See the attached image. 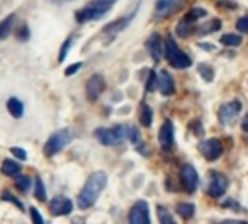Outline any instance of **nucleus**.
<instances>
[{"instance_id":"nucleus-20","label":"nucleus","mask_w":248,"mask_h":224,"mask_svg":"<svg viewBox=\"0 0 248 224\" xmlns=\"http://www.w3.org/2000/svg\"><path fill=\"white\" fill-rule=\"evenodd\" d=\"M7 111L10 112L13 118L19 120L23 115V103L17 98H10L7 101Z\"/></svg>"},{"instance_id":"nucleus-14","label":"nucleus","mask_w":248,"mask_h":224,"mask_svg":"<svg viewBox=\"0 0 248 224\" xmlns=\"http://www.w3.org/2000/svg\"><path fill=\"white\" fill-rule=\"evenodd\" d=\"M183 6L179 0H158L155 4V15L157 17H169L177 10H180Z\"/></svg>"},{"instance_id":"nucleus-35","label":"nucleus","mask_w":248,"mask_h":224,"mask_svg":"<svg viewBox=\"0 0 248 224\" xmlns=\"http://www.w3.org/2000/svg\"><path fill=\"white\" fill-rule=\"evenodd\" d=\"M237 29L243 34H248V16H244L241 19H238L237 22Z\"/></svg>"},{"instance_id":"nucleus-6","label":"nucleus","mask_w":248,"mask_h":224,"mask_svg":"<svg viewBox=\"0 0 248 224\" xmlns=\"http://www.w3.org/2000/svg\"><path fill=\"white\" fill-rule=\"evenodd\" d=\"M180 182H182V187L185 188V191L187 194H193L198 188V184H199V176H198V172L196 169L186 163L182 166L180 169Z\"/></svg>"},{"instance_id":"nucleus-31","label":"nucleus","mask_w":248,"mask_h":224,"mask_svg":"<svg viewBox=\"0 0 248 224\" xmlns=\"http://www.w3.org/2000/svg\"><path fill=\"white\" fill-rule=\"evenodd\" d=\"M126 136H128V138H129L134 144H140V143H141L140 131H138L135 127H129V128H128V131H126Z\"/></svg>"},{"instance_id":"nucleus-26","label":"nucleus","mask_w":248,"mask_h":224,"mask_svg":"<svg viewBox=\"0 0 248 224\" xmlns=\"http://www.w3.org/2000/svg\"><path fill=\"white\" fill-rule=\"evenodd\" d=\"M157 211H158V222L161 224H173L176 223V220L173 219V216L169 213V210L167 208H164V207H158L157 208Z\"/></svg>"},{"instance_id":"nucleus-32","label":"nucleus","mask_w":248,"mask_h":224,"mask_svg":"<svg viewBox=\"0 0 248 224\" xmlns=\"http://www.w3.org/2000/svg\"><path fill=\"white\" fill-rule=\"evenodd\" d=\"M157 86H158V77H157L155 71H151L150 73V77L147 80V90L148 92H154Z\"/></svg>"},{"instance_id":"nucleus-19","label":"nucleus","mask_w":248,"mask_h":224,"mask_svg":"<svg viewBox=\"0 0 248 224\" xmlns=\"http://www.w3.org/2000/svg\"><path fill=\"white\" fill-rule=\"evenodd\" d=\"M20 171H22V168L10 159H6L1 163V173L6 176H17V175H20Z\"/></svg>"},{"instance_id":"nucleus-4","label":"nucleus","mask_w":248,"mask_h":224,"mask_svg":"<svg viewBox=\"0 0 248 224\" xmlns=\"http://www.w3.org/2000/svg\"><path fill=\"white\" fill-rule=\"evenodd\" d=\"M73 138H74V134L70 128H62L54 133L44 146V155L46 157H52L54 155L60 153L67 144H70Z\"/></svg>"},{"instance_id":"nucleus-8","label":"nucleus","mask_w":248,"mask_h":224,"mask_svg":"<svg viewBox=\"0 0 248 224\" xmlns=\"http://www.w3.org/2000/svg\"><path fill=\"white\" fill-rule=\"evenodd\" d=\"M241 108H243V106H241V102H240V101H231V102L222 105L221 109H219V112H218L219 122H221L222 125H230V124H232V122L237 120V117L240 115Z\"/></svg>"},{"instance_id":"nucleus-36","label":"nucleus","mask_w":248,"mask_h":224,"mask_svg":"<svg viewBox=\"0 0 248 224\" xmlns=\"http://www.w3.org/2000/svg\"><path fill=\"white\" fill-rule=\"evenodd\" d=\"M10 153L15 155V156H16L17 159H20V160H26V157H28V156H26V152H25L23 149H19V147H12V149H10Z\"/></svg>"},{"instance_id":"nucleus-17","label":"nucleus","mask_w":248,"mask_h":224,"mask_svg":"<svg viewBox=\"0 0 248 224\" xmlns=\"http://www.w3.org/2000/svg\"><path fill=\"white\" fill-rule=\"evenodd\" d=\"M134 16H135V13H131V15H129V16H126V17H121V19H118V20H115V22H112V23L106 25V28L103 29V32H105V34L115 35V34H118V32L124 31V29L129 25V22L134 19Z\"/></svg>"},{"instance_id":"nucleus-7","label":"nucleus","mask_w":248,"mask_h":224,"mask_svg":"<svg viewBox=\"0 0 248 224\" xmlns=\"http://www.w3.org/2000/svg\"><path fill=\"white\" fill-rule=\"evenodd\" d=\"M199 150L206 160L214 162V160H218L221 155L224 153V146L219 138H209L199 144Z\"/></svg>"},{"instance_id":"nucleus-29","label":"nucleus","mask_w":248,"mask_h":224,"mask_svg":"<svg viewBox=\"0 0 248 224\" xmlns=\"http://www.w3.org/2000/svg\"><path fill=\"white\" fill-rule=\"evenodd\" d=\"M33 194H35V197H36V200H39V201H46V192H45V187H44V184H42V181L41 179H36V182H35V190H33Z\"/></svg>"},{"instance_id":"nucleus-22","label":"nucleus","mask_w":248,"mask_h":224,"mask_svg":"<svg viewBox=\"0 0 248 224\" xmlns=\"http://www.w3.org/2000/svg\"><path fill=\"white\" fill-rule=\"evenodd\" d=\"M176 211L179 213L180 217L187 220V219H192L195 216V206L193 204H187V203H182V204H177Z\"/></svg>"},{"instance_id":"nucleus-21","label":"nucleus","mask_w":248,"mask_h":224,"mask_svg":"<svg viewBox=\"0 0 248 224\" xmlns=\"http://www.w3.org/2000/svg\"><path fill=\"white\" fill-rule=\"evenodd\" d=\"M13 22H15V16H13V15L7 16L6 19H3V20L0 22V41H3L4 38H7V35L12 32Z\"/></svg>"},{"instance_id":"nucleus-27","label":"nucleus","mask_w":248,"mask_h":224,"mask_svg":"<svg viewBox=\"0 0 248 224\" xmlns=\"http://www.w3.org/2000/svg\"><path fill=\"white\" fill-rule=\"evenodd\" d=\"M208 13H206V10L205 9H202V7H195V9H192L185 17L187 19V20H190V22H196L198 19H201V17H203V16H206Z\"/></svg>"},{"instance_id":"nucleus-15","label":"nucleus","mask_w":248,"mask_h":224,"mask_svg":"<svg viewBox=\"0 0 248 224\" xmlns=\"http://www.w3.org/2000/svg\"><path fill=\"white\" fill-rule=\"evenodd\" d=\"M147 50L150 52V55L153 57V60L155 63H158L163 57V52H164V48H163V42H161V38L158 34H153L147 42Z\"/></svg>"},{"instance_id":"nucleus-5","label":"nucleus","mask_w":248,"mask_h":224,"mask_svg":"<svg viewBox=\"0 0 248 224\" xmlns=\"http://www.w3.org/2000/svg\"><path fill=\"white\" fill-rule=\"evenodd\" d=\"M94 134L103 146H118L126 137V131L122 125H115L112 128H97Z\"/></svg>"},{"instance_id":"nucleus-9","label":"nucleus","mask_w":248,"mask_h":224,"mask_svg":"<svg viewBox=\"0 0 248 224\" xmlns=\"http://www.w3.org/2000/svg\"><path fill=\"white\" fill-rule=\"evenodd\" d=\"M106 89V80L102 74H93L86 85V95L87 99L94 102L99 99V96L105 92Z\"/></svg>"},{"instance_id":"nucleus-23","label":"nucleus","mask_w":248,"mask_h":224,"mask_svg":"<svg viewBox=\"0 0 248 224\" xmlns=\"http://www.w3.org/2000/svg\"><path fill=\"white\" fill-rule=\"evenodd\" d=\"M140 120H141V124L144 127H151L153 124V109L147 105V103H142L141 105V115H140Z\"/></svg>"},{"instance_id":"nucleus-38","label":"nucleus","mask_w":248,"mask_h":224,"mask_svg":"<svg viewBox=\"0 0 248 224\" xmlns=\"http://www.w3.org/2000/svg\"><path fill=\"white\" fill-rule=\"evenodd\" d=\"M81 63H76V64H71V66H68L67 69H65V76H73L78 69H81Z\"/></svg>"},{"instance_id":"nucleus-11","label":"nucleus","mask_w":248,"mask_h":224,"mask_svg":"<svg viewBox=\"0 0 248 224\" xmlns=\"http://www.w3.org/2000/svg\"><path fill=\"white\" fill-rule=\"evenodd\" d=\"M228 188V178L219 172H214L211 175V182L208 187V194L212 198H219L225 194Z\"/></svg>"},{"instance_id":"nucleus-3","label":"nucleus","mask_w":248,"mask_h":224,"mask_svg":"<svg viewBox=\"0 0 248 224\" xmlns=\"http://www.w3.org/2000/svg\"><path fill=\"white\" fill-rule=\"evenodd\" d=\"M164 55L169 60L170 66L174 69H187L192 66V58L179 48V45L176 44V41L171 36H167V39H166Z\"/></svg>"},{"instance_id":"nucleus-28","label":"nucleus","mask_w":248,"mask_h":224,"mask_svg":"<svg viewBox=\"0 0 248 224\" xmlns=\"http://www.w3.org/2000/svg\"><path fill=\"white\" fill-rule=\"evenodd\" d=\"M16 187L22 191V192H28V190L31 188V184L32 181L28 178V176H22V175H17L16 176V181H15Z\"/></svg>"},{"instance_id":"nucleus-34","label":"nucleus","mask_w":248,"mask_h":224,"mask_svg":"<svg viewBox=\"0 0 248 224\" xmlns=\"http://www.w3.org/2000/svg\"><path fill=\"white\" fill-rule=\"evenodd\" d=\"M1 198H3L4 201H9V203L15 204V206H16V207H17L19 210H22V211H23V204H22V203H20V201H19L17 198H15V197H13V195H12L10 192H7V191H6V192H3Z\"/></svg>"},{"instance_id":"nucleus-12","label":"nucleus","mask_w":248,"mask_h":224,"mask_svg":"<svg viewBox=\"0 0 248 224\" xmlns=\"http://www.w3.org/2000/svg\"><path fill=\"white\" fill-rule=\"evenodd\" d=\"M129 223L131 224H150V210L145 201H138L129 213Z\"/></svg>"},{"instance_id":"nucleus-37","label":"nucleus","mask_w":248,"mask_h":224,"mask_svg":"<svg viewBox=\"0 0 248 224\" xmlns=\"http://www.w3.org/2000/svg\"><path fill=\"white\" fill-rule=\"evenodd\" d=\"M31 219H32V222L36 224H42L44 223V219L39 216V213H38V210L36 208H31Z\"/></svg>"},{"instance_id":"nucleus-33","label":"nucleus","mask_w":248,"mask_h":224,"mask_svg":"<svg viewBox=\"0 0 248 224\" xmlns=\"http://www.w3.org/2000/svg\"><path fill=\"white\" fill-rule=\"evenodd\" d=\"M71 44H73V38L70 36L64 44H62V47H61V52H60V58H58V63H62L64 60H65V57H67V52H68V50H70V47H71Z\"/></svg>"},{"instance_id":"nucleus-2","label":"nucleus","mask_w":248,"mask_h":224,"mask_svg":"<svg viewBox=\"0 0 248 224\" xmlns=\"http://www.w3.org/2000/svg\"><path fill=\"white\" fill-rule=\"evenodd\" d=\"M115 3L116 0H90L86 7L76 13V19L80 23L100 19L115 6Z\"/></svg>"},{"instance_id":"nucleus-18","label":"nucleus","mask_w":248,"mask_h":224,"mask_svg":"<svg viewBox=\"0 0 248 224\" xmlns=\"http://www.w3.org/2000/svg\"><path fill=\"white\" fill-rule=\"evenodd\" d=\"M221 26H222V22H221L219 19H212V20H209L208 23H203V25L198 26V28L195 29V32H196L198 35H208V34H212V32L219 31Z\"/></svg>"},{"instance_id":"nucleus-40","label":"nucleus","mask_w":248,"mask_h":224,"mask_svg":"<svg viewBox=\"0 0 248 224\" xmlns=\"http://www.w3.org/2000/svg\"><path fill=\"white\" fill-rule=\"evenodd\" d=\"M57 1H70V0H57Z\"/></svg>"},{"instance_id":"nucleus-24","label":"nucleus","mask_w":248,"mask_h":224,"mask_svg":"<svg viewBox=\"0 0 248 224\" xmlns=\"http://www.w3.org/2000/svg\"><path fill=\"white\" fill-rule=\"evenodd\" d=\"M192 23H193V22H190V20H187L186 17H183V19L177 23V28H176L177 35L182 36V38H186V36L190 34V31H192Z\"/></svg>"},{"instance_id":"nucleus-10","label":"nucleus","mask_w":248,"mask_h":224,"mask_svg":"<svg viewBox=\"0 0 248 224\" xmlns=\"http://www.w3.org/2000/svg\"><path fill=\"white\" fill-rule=\"evenodd\" d=\"M158 143L163 152H170L174 146V127L170 120H166L158 133Z\"/></svg>"},{"instance_id":"nucleus-13","label":"nucleus","mask_w":248,"mask_h":224,"mask_svg":"<svg viewBox=\"0 0 248 224\" xmlns=\"http://www.w3.org/2000/svg\"><path fill=\"white\" fill-rule=\"evenodd\" d=\"M73 211V203L67 197H55L49 203V213L52 216H67Z\"/></svg>"},{"instance_id":"nucleus-16","label":"nucleus","mask_w":248,"mask_h":224,"mask_svg":"<svg viewBox=\"0 0 248 224\" xmlns=\"http://www.w3.org/2000/svg\"><path fill=\"white\" fill-rule=\"evenodd\" d=\"M158 89H160L161 95H164V96H170L176 90L174 80H173L171 74L167 70H163L160 73V77H158Z\"/></svg>"},{"instance_id":"nucleus-30","label":"nucleus","mask_w":248,"mask_h":224,"mask_svg":"<svg viewBox=\"0 0 248 224\" xmlns=\"http://www.w3.org/2000/svg\"><path fill=\"white\" fill-rule=\"evenodd\" d=\"M199 73L201 76L206 80V82H212L214 80V69L208 64H199Z\"/></svg>"},{"instance_id":"nucleus-1","label":"nucleus","mask_w":248,"mask_h":224,"mask_svg":"<svg viewBox=\"0 0 248 224\" xmlns=\"http://www.w3.org/2000/svg\"><path fill=\"white\" fill-rule=\"evenodd\" d=\"M108 184V176L105 172L99 171L90 175V178L87 179V182L84 184L81 192L78 194V207L81 210H87L90 208L99 198V195L102 194V191L105 190Z\"/></svg>"},{"instance_id":"nucleus-39","label":"nucleus","mask_w":248,"mask_h":224,"mask_svg":"<svg viewBox=\"0 0 248 224\" xmlns=\"http://www.w3.org/2000/svg\"><path fill=\"white\" fill-rule=\"evenodd\" d=\"M243 130L248 133V114L246 115V118H244V121H243Z\"/></svg>"},{"instance_id":"nucleus-25","label":"nucleus","mask_w":248,"mask_h":224,"mask_svg":"<svg viewBox=\"0 0 248 224\" xmlns=\"http://www.w3.org/2000/svg\"><path fill=\"white\" fill-rule=\"evenodd\" d=\"M221 42L224 45H228V47H237L243 42V38L240 35H235V34H225L221 36Z\"/></svg>"}]
</instances>
